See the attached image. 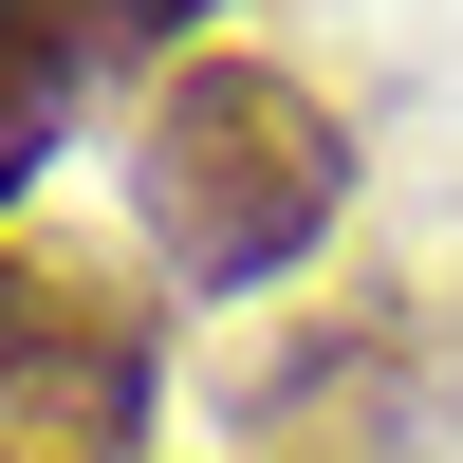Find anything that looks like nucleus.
<instances>
[{"label":"nucleus","mask_w":463,"mask_h":463,"mask_svg":"<svg viewBox=\"0 0 463 463\" xmlns=\"http://www.w3.org/2000/svg\"><path fill=\"white\" fill-rule=\"evenodd\" d=\"M130 185H148V241H167L204 297H241V279H279V260L334 241L353 130H334L279 56H185V74H148Z\"/></svg>","instance_id":"obj_1"},{"label":"nucleus","mask_w":463,"mask_h":463,"mask_svg":"<svg viewBox=\"0 0 463 463\" xmlns=\"http://www.w3.org/2000/svg\"><path fill=\"white\" fill-rule=\"evenodd\" d=\"M56 19H74V56H93V74H130V56H167L204 0H56Z\"/></svg>","instance_id":"obj_3"},{"label":"nucleus","mask_w":463,"mask_h":463,"mask_svg":"<svg viewBox=\"0 0 463 463\" xmlns=\"http://www.w3.org/2000/svg\"><path fill=\"white\" fill-rule=\"evenodd\" d=\"M37 316H56V260H19V241H0V390H19V353H37Z\"/></svg>","instance_id":"obj_4"},{"label":"nucleus","mask_w":463,"mask_h":463,"mask_svg":"<svg viewBox=\"0 0 463 463\" xmlns=\"http://www.w3.org/2000/svg\"><path fill=\"white\" fill-rule=\"evenodd\" d=\"M148 390H167L148 297H111V279L56 260V316H37L19 390H0V445H19V463H130V445H148Z\"/></svg>","instance_id":"obj_2"},{"label":"nucleus","mask_w":463,"mask_h":463,"mask_svg":"<svg viewBox=\"0 0 463 463\" xmlns=\"http://www.w3.org/2000/svg\"><path fill=\"white\" fill-rule=\"evenodd\" d=\"M0 463H19V445H0Z\"/></svg>","instance_id":"obj_5"}]
</instances>
